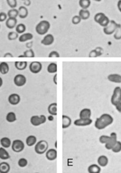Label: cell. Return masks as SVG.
<instances>
[{
  "mask_svg": "<svg viewBox=\"0 0 121 173\" xmlns=\"http://www.w3.org/2000/svg\"><path fill=\"white\" fill-rule=\"evenodd\" d=\"M115 109H116L117 111L119 113H121V102H119L118 104H117L116 105H115Z\"/></svg>",
  "mask_w": 121,
  "mask_h": 173,
  "instance_id": "cell-49",
  "label": "cell"
},
{
  "mask_svg": "<svg viewBox=\"0 0 121 173\" xmlns=\"http://www.w3.org/2000/svg\"><path fill=\"white\" fill-rule=\"evenodd\" d=\"M62 128L63 129L68 128L70 127L71 124V119L67 115H63L62 116Z\"/></svg>",
  "mask_w": 121,
  "mask_h": 173,
  "instance_id": "cell-21",
  "label": "cell"
},
{
  "mask_svg": "<svg viewBox=\"0 0 121 173\" xmlns=\"http://www.w3.org/2000/svg\"><path fill=\"white\" fill-rule=\"evenodd\" d=\"M21 101V97L17 94H11L8 97V102L11 105H18Z\"/></svg>",
  "mask_w": 121,
  "mask_h": 173,
  "instance_id": "cell-13",
  "label": "cell"
},
{
  "mask_svg": "<svg viewBox=\"0 0 121 173\" xmlns=\"http://www.w3.org/2000/svg\"><path fill=\"white\" fill-rule=\"evenodd\" d=\"M11 169L10 165L6 162H2L0 163V173H8Z\"/></svg>",
  "mask_w": 121,
  "mask_h": 173,
  "instance_id": "cell-28",
  "label": "cell"
},
{
  "mask_svg": "<svg viewBox=\"0 0 121 173\" xmlns=\"http://www.w3.org/2000/svg\"><path fill=\"white\" fill-rule=\"evenodd\" d=\"M47 72L50 74H56L57 72V64L56 62H52L47 67Z\"/></svg>",
  "mask_w": 121,
  "mask_h": 173,
  "instance_id": "cell-31",
  "label": "cell"
},
{
  "mask_svg": "<svg viewBox=\"0 0 121 173\" xmlns=\"http://www.w3.org/2000/svg\"><path fill=\"white\" fill-rule=\"evenodd\" d=\"M26 26L24 24L21 23L16 26V32H17L19 34H23L26 31Z\"/></svg>",
  "mask_w": 121,
  "mask_h": 173,
  "instance_id": "cell-35",
  "label": "cell"
},
{
  "mask_svg": "<svg viewBox=\"0 0 121 173\" xmlns=\"http://www.w3.org/2000/svg\"><path fill=\"white\" fill-rule=\"evenodd\" d=\"M42 69V65L40 62H32L29 65V70L32 74L39 73Z\"/></svg>",
  "mask_w": 121,
  "mask_h": 173,
  "instance_id": "cell-11",
  "label": "cell"
},
{
  "mask_svg": "<svg viewBox=\"0 0 121 173\" xmlns=\"http://www.w3.org/2000/svg\"><path fill=\"white\" fill-rule=\"evenodd\" d=\"M6 2L8 6L11 8H15L17 6V0H6Z\"/></svg>",
  "mask_w": 121,
  "mask_h": 173,
  "instance_id": "cell-42",
  "label": "cell"
},
{
  "mask_svg": "<svg viewBox=\"0 0 121 173\" xmlns=\"http://www.w3.org/2000/svg\"><path fill=\"white\" fill-rule=\"evenodd\" d=\"M93 1H96V2H100V1H101V0H93Z\"/></svg>",
  "mask_w": 121,
  "mask_h": 173,
  "instance_id": "cell-58",
  "label": "cell"
},
{
  "mask_svg": "<svg viewBox=\"0 0 121 173\" xmlns=\"http://www.w3.org/2000/svg\"><path fill=\"white\" fill-rule=\"evenodd\" d=\"M10 158V155L6 149L3 147L0 148V159L6 160Z\"/></svg>",
  "mask_w": 121,
  "mask_h": 173,
  "instance_id": "cell-30",
  "label": "cell"
},
{
  "mask_svg": "<svg viewBox=\"0 0 121 173\" xmlns=\"http://www.w3.org/2000/svg\"><path fill=\"white\" fill-rule=\"evenodd\" d=\"M53 82L56 85H57V74H56L54 75L53 78Z\"/></svg>",
  "mask_w": 121,
  "mask_h": 173,
  "instance_id": "cell-50",
  "label": "cell"
},
{
  "mask_svg": "<svg viewBox=\"0 0 121 173\" xmlns=\"http://www.w3.org/2000/svg\"><path fill=\"white\" fill-rule=\"evenodd\" d=\"M110 138V136H107V135H102L100 137V142L102 144H106L108 140Z\"/></svg>",
  "mask_w": 121,
  "mask_h": 173,
  "instance_id": "cell-43",
  "label": "cell"
},
{
  "mask_svg": "<svg viewBox=\"0 0 121 173\" xmlns=\"http://www.w3.org/2000/svg\"><path fill=\"white\" fill-rule=\"evenodd\" d=\"M48 148V143L45 140H41L35 145V152L38 154H42L46 153Z\"/></svg>",
  "mask_w": 121,
  "mask_h": 173,
  "instance_id": "cell-4",
  "label": "cell"
},
{
  "mask_svg": "<svg viewBox=\"0 0 121 173\" xmlns=\"http://www.w3.org/2000/svg\"><path fill=\"white\" fill-rule=\"evenodd\" d=\"M53 116L52 115H50L48 117V120L49 121H53Z\"/></svg>",
  "mask_w": 121,
  "mask_h": 173,
  "instance_id": "cell-55",
  "label": "cell"
},
{
  "mask_svg": "<svg viewBox=\"0 0 121 173\" xmlns=\"http://www.w3.org/2000/svg\"><path fill=\"white\" fill-rule=\"evenodd\" d=\"M108 158L107 156L104 155H101L98 158V163L101 167H105L108 164Z\"/></svg>",
  "mask_w": 121,
  "mask_h": 173,
  "instance_id": "cell-23",
  "label": "cell"
},
{
  "mask_svg": "<svg viewBox=\"0 0 121 173\" xmlns=\"http://www.w3.org/2000/svg\"><path fill=\"white\" fill-rule=\"evenodd\" d=\"M37 142V138L34 135H30V136L27 137V138L26 139V143L27 146L28 147H32L36 144Z\"/></svg>",
  "mask_w": 121,
  "mask_h": 173,
  "instance_id": "cell-25",
  "label": "cell"
},
{
  "mask_svg": "<svg viewBox=\"0 0 121 173\" xmlns=\"http://www.w3.org/2000/svg\"><path fill=\"white\" fill-rule=\"evenodd\" d=\"M117 8L119 11L121 13V0H119L117 2Z\"/></svg>",
  "mask_w": 121,
  "mask_h": 173,
  "instance_id": "cell-54",
  "label": "cell"
},
{
  "mask_svg": "<svg viewBox=\"0 0 121 173\" xmlns=\"http://www.w3.org/2000/svg\"><path fill=\"white\" fill-rule=\"evenodd\" d=\"M93 123V120L90 118H79L74 122V125L77 127L89 126Z\"/></svg>",
  "mask_w": 121,
  "mask_h": 173,
  "instance_id": "cell-10",
  "label": "cell"
},
{
  "mask_svg": "<svg viewBox=\"0 0 121 173\" xmlns=\"http://www.w3.org/2000/svg\"><path fill=\"white\" fill-rule=\"evenodd\" d=\"M11 148L13 151L16 153H20L23 151L25 148V144L21 139H15L13 142Z\"/></svg>",
  "mask_w": 121,
  "mask_h": 173,
  "instance_id": "cell-8",
  "label": "cell"
},
{
  "mask_svg": "<svg viewBox=\"0 0 121 173\" xmlns=\"http://www.w3.org/2000/svg\"><path fill=\"white\" fill-rule=\"evenodd\" d=\"M18 21L16 18H8L6 21V26L9 29H13L17 26Z\"/></svg>",
  "mask_w": 121,
  "mask_h": 173,
  "instance_id": "cell-17",
  "label": "cell"
},
{
  "mask_svg": "<svg viewBox=\"0 0 121 173\" xmlns=\"http://www.w3.org/2000/svg\"><path fill=\"white\" fill-rule=\"evenodd\" d=\"M117 134L115 132H112L110 135V138L108 140V142L105 144V148L111 150L114 147V146L115 144L117 142Z\"/></svg>",
  "mask_w": 121,
  "mask_h": 173,
  "instance_id": "cell-9",
  "label": "cell"
},
{
  "mask_svg": "<svg viewBox=\"0 0 121 173\" xmlns=\"http://www.w3.org/2000/svg\"><path fill=\"white\" fill-rule=\"evenodd\" d=\"M32 44H33V42H27V44H26V47H27V48H28V49H31V48L32 47Z\"/></svg>",
  "mask_w": 121,
  "mask_h": 173,
  "instance_id": "cell-53",
  "label": "cell"
},
{
  "mask_svg": "<svg viewBox=\"0 0 121 173\" xmlns=\"http://www.w3.org/2000/svg\"><path fill=\"white\" fill-rule=\"evenodd\" d=\"M114 153H117L121 151V142L119 141H117L116 143L114 146V147L111 149Z\"/></svg>",
  "mask_w": 121,
  "mask_h": 173,
  "instance_id": "cell-39",
  "label": "cell"
},
{
  "mask_svg": "<svg viewBox=\"0 0 121 173\" xmlns=\"http://www.w3.org/2000/svg\"><path fill=\"white\" fill-rule=\"evenodd\" d=\"M18 163L19 167H24L27 165V164H28V161H27V160L25 158H21L19 159Z\"/></svg>",
  "mask_w": 121,
  "mask_h": 173,
  "instance_id": "cell-41",
  "label": "cell"
},
{
  "mask_svg": "<svg viewBox=\"0 0 121 173\" xmlns=\"http://www.w3.org/2000/svg\"><path fill=\"white\" fill-rule=\"evenodd\" d=\"M109 81L115 84H121V75L117 74H109L107 76Z\"/></svg>",
  "mask_w": 121,
  "mask_h": 173,
  "instance_id": "cell-16",
  "label": "cell"
},
{
  "mask_svg": "<svg viewBox=\"0 0 121 173\" xmlns=\"http://www.w3.org/2000/svg\"><path fill=\"white\" fill-rule=\"evenodd\" d=\"M9 71V65L5 62L0 63V73L3 75L7 74Z\"/></svg>",
  "mask_w": 121,
  "mask_h": 173,
  "instance_id": "cell-29",
  "label": "cell"
},
{
  "mask_svg": "<svg viewBox=\"0 0 121 173\" xmlns=\"http://www.w3.org/2000/svg\"><path fill=\"white\" fill-rule=\"evenodd\" d=\"M89 57H98V54H97V52L96 51L95 49L92 50V51L90 52V54H89Z\"/></svg>",
  "mask_w": 121,
  "mask_h": 173,
  "instance_id": "cell-47",
  "label": "cell"
},
{
  "mask_svg": "<svg viewBox=\"0 0 121 173\" xmlns=\"http://www.w3.org/2000/svg\"><path fill=\"white\" fill-rule=\"evenodd\" d=\"M47 118L46 117L43 115H34L31 118L30 122L32 125L34 127L40 126L42 124L45 123L46 122Z\"/></svg>",
  "mask_w": 121,
  "mask_h": 173,
  "instance_id": "cell-6",
  "label": "cell"
},
{
  "mask_svg": "<svg viewBox=\"0 0 121 173\" xmlns=\"http://www.w3.org/2000/svg\"><path fill=\"white\" fill-rule=\"evenodd\" d=\"M101 171V167L100 165L93 164L90 165L88 168V171L90 173H100Z\"/></svg>",
  "mask_w": 121,
  "mask_h": 173,
  "instance_id": "cell-26",
  "label": "cell"
},
{
  "mask_svg": "<svg viewBox=\"0 0 121 173\" xmlns=\"http://www.w3.org/2000/svg\"><path fill=\"white\" fill-rule=\"evenodd\" d=\"M18 12H19V15L18 16L21 18V19H24L26 18L27 17V16H28V9L26 8V7L24 6H20L18 9Z\"/></svg>",
  "mask_w": 121,
  "mask_h": 173,
  "instance_id": "cell-20",
  "label": "cell"
},
{
  "mask_svg": "<svg viewBox=\"0 0 121 173\" xmlns=\"http://www.w3.org/2000/svg\"><path fill=\"white\" fill-rule=\"evenodd\" d=\"M24 55L25 57H35L34 52L32 49H29L24 51Z\"/></svg>",
  "mask_w": 121,
  "mask_h": 173,
  "instance_id": "cell-40",
  "label": "cell"
},
{
  "mask_svg": "<svg viewBox=\"0 0 121 173\" xmlns=\"http://www.w3.org/2000/svg\"><path fill=\"white\" fill-rule=\"evenodd\" d=\"M111 104L115 106L119 102H121V88L120 86H116L113 91L111 99Z\"/></svg>",
  "mask_w": 121,
  "mask_h": 173,
  "instance_id": "cell-7",
  "label": "cell"
},
{
  "mask_svg": "<svg viewBox=\"0 0 121 173\" xmlns=\"http://www.w3.org/2000/svg\"><path fill=\"white\" fill-rule=\"evenodd\" d=\"M48 57H60V54L58 52L53 51L49 53Z\"/></svg>",
  "mask_w": 121,
  "mask_h": 173,
  "instance_id": "cell-46",
  "label": "cell"
},
{
  "mask_svg": "<svg viewBox=\"0 0 121 173\" xmlns=\"http://www.w3.org/2000/svg\"><path fill=\"white\" fill-rule=\"evenodd\" d=\"M55 146H56V147L57 148V142H56V145H55Z\"/></svg>",
  "mask_w": 121,
  "mask_h": 173,
  "instance_id": "cell-59",
  "label": "cell"
},
{
  "mask_svg": "<svg viewBox=\"0 0 121 173\" xmlns=\"http://www.w3.org/2000/svg\"><path fill=\"white\" fill-rule=\"evenodd\" d=\"M13 56L11 53L7 52L4 55V57H13Z\"/></svg>",
  "mask_w": 121,
  "mask_h": 173,
  "instance_id": "cell-51",
  "label": "cell"
},
{
  "mask_svg": "<svg viewBox=\"0 0 121 173\" xmlns=\"http://www.w3.org/2000/svg\"><path fill=\"white\" fill-rule=\"evenodd\" d=\"M79 5L81 9H87L91 5V0H80Z\"/></svg>",
  "mask_w": 121,
  "mask_h": 173,
  "instance_id": "cell-34",
  "label": "cell"
},
{
  "mask_svg": "<svg viewBox=\"0 0 121 173\" xmlns=\"http://www.w3.org/2000/svg\"><path fill=\"white\" fill-rule=\"evenodd\" d=\"M3 84V80L1 77H0V88L1 87Z\"/></svg>",
  "mask_w": 121,
  "mask_h": 173,
  "instance_id": "cell-56",
  "label": "cell"
},
{
  "mask_svg": "<svg viewBox=\"0 0 121 173\" xmlns=\"http://www.w3.org/2000/svg\"><path fill=\"white\" fill-rule=\"evenodd\" d=\"M27 82V79L23 74L16 75L14 78V83L17 86H23Z\"/></svg>",
  "mask_w": 121,
  "mask_h": 173,
  "instance_id": "cell-12",
  "label": "cell"
},
{
  "mask_svg": "<svg viewBox=\"0 0 121 173\" xmlns=\"http://www.w3.org/2000/svg\"><path fill=\"white\" fill-rule=\"evenodd\" d=\"M113 121L114 118L111 115L108 114V113H104L96 119L95 123V127L98 129L101 130V129L111 125L113 123Z\"/></svg>",
  "mask_w": 121,
  "mask_h": 173,
  "instance_id": "cell-1",
  "label": "cell"
},
{
  "mask_svg": "<svg viewBox=\"0 0 121 173\" xmlns=\"http://www.w3.org/2000/svg\"><path fill=\"white\" fill-rule=\"evenodd\" d=\"M6 120L9 123H13L16 122V120H17V118H16V115L15 114V113L13 112H9L6 115Z\"/></svg>",
  "mask_w": 121,
  "mask_h": 173,
  "instance_id": "cell-33",
  "label": "cell"
},
{
  "mask_svg": "<svg viewBox=\"0 0 121 173\" xmlns=\"http://www.w3.org/2000/svg\"><path fill=\"white\" fill-rule=\"evenodd\" d=\"M31 3V2L30 0H25V1L24 2V5H26V6H30Z\"/></svg>",
  "mask_w": 121,
  "mask_h": 173,
  "instance_id": "cell-52",
  "label": "cell"
},
{
  "mask_svg": "<svg viewBox=\"0 0 121 173\" xmlns=\"http://www.w3.org/2000/svg\"><path fill=\"white\" fill-rule=\"evenodd\" d=\"M51 28V24L46 20L41 21L36 26V31L38 35H45Z\"/></svg>",
  "mask_w": 121,
  "mask_h": 173,
  "instance_id": "cell-2",
  "label": "cell"
},
{
  "mask_svg": "<svg viewBox=\"0 0 121 173\" xmlns=\"http://www.w3.org/2000/svg\"><path fill=\"white\" fill-rule=\"evenodd\" d=\"M46 158L48 161H54L57 158V151L56 149H50L46 151Z\"/></svg>",
  "mask_w": 121,
  "mask_h": 173,
  "instance_id": "cell-14",
  "label": "cell"
},
{
  "mask_svg": "<svg viewBox=\"0 0 121 173\" xmlns=\"http://www.w3.org/2000/svg\"><path fill=\"white\" fill-rule=\"evenodd\" d=\"M0 27H1V26H0Z\"/></svg>",
  "mask_w": 121,
  "mask_h": 173,
  "instance_id": "cell-60",
  "label": "cell"
},
{
  "mask_svg": "<svg viewBox=\"0 0 121 173\" xmlns=\"http://www.w3.org/2000/svg\"><path fill=\"white\" fill-rule=\"evenodd\" d=\"M8 19V14L4 12L0 13V22H4Z\"/></svg>",
  "mask_w": 121,
  "mask_h": 173,
  "instance_id": "cell-45",
  "label": "cell"
},
{
  "mask_svg": "<svg viewBox=\"0 0 121 173\" xmlns=\"http://www.w3.org/2000/svg\"><path fill=\"white\" fill-rule=\"evenodd\" d=\"M80 118H90L91 111L89 109H83L80 112Z\"/></svg>",
  "mask_w": 121,
  "mask_h": 173,
  "instance_id": "cell-22",
  "label": "cell"
},
{
  "mask_svg": "<svg viewBox=\"0 0 121 173\" xmlns=\"http://www.w3.org/2000/svg\"><path fill=\"white\" fill-rule=\"evenodd\" d=\"M78 15L82 20H87L90 17V12L88 9H81L80 10Z\"/></svg>",
  "mask_w": 121,
  "mask_h": 173,
  "instance_id": "cell-24",
  "label": "cell"
},
{
  "mask_svg": "<svg viewBox=\"0 0 121 173\" xmlns=\"http://www.w3.org/2000/svg\"><path fill=\"white\" fill-rule=\"evenodd\" d=\"M114 38L115 40L121 39V25L119 24L114 33Z\"/></svg>",
  "mask_w": 121,
  "mask_h": 173,
  "instance_id": "cell-37",
  "label": "cell"
},
{
  "mask_svg": "<svg viewBox=\"0 0 121 173\" xmlns=\"http://www.w3.org/2000/svg\"><path fill=\"white\" fill-rule=\"evenodd\" d=\"M18 57H25V56H24V55L23 54V55H21V56H18Z\"/></svg>",
  "mask_w": 121,
  "mask_h": 173,
  "instance_id": "cell-57",
  "label": "cell"
},
{
  "mask_svg": "<svg viewBox=\"0 0 121 173\" xmlns=\"http://www.w3.org/2000/svg\"><path fill=\"white\" fill-rule=\"evenodd\" d=\"M95 50H96V51L97 52V54H98V57H99V56H101V55L102 54V53H103V49H102L101 47H96V48L95 49Z\"/></svg>",
  "mask_w": 121,
  "mask_h": 173,
  "instance_id": "cell-48",
  "label": "cell"
},
{
  "mask_svg": "<svg viewBox=\"0 0 121 173\" xmlns=\"http://www.w3.org/2000/svg\"><path fill=\"white\" fill-rule=\"evenodd\" d=\"M1 145L4 148H8L11 146V141L8 137H3L0 139Z\"/></svg>",
  "mask_w": 121,
  "mask_h": 173,
  "instance_id": "cell-27",
  "label": "cell"
},
{
  "mask_svg": "<svg viewBox=\"0 0 121 173\" xmlns=\"http://www.w3.org/2000/svg\"><path fill=\"white\" fill-rule=\"evenodd\" d=\"M19 37V34L17 32L11 31L9 32L8 34V39L9 41H14L17 39Z\"/></svg>",
  "mask_w": 121,
  "mask_h": 173,
  "instance_id": "cell-38",
  "label": "cell"
},
{
  "mask_svg": "<svg viewBox=\"0 0 121 173\" xmlns=\"http://www.w3.org/2000/svg\"><path fill=\"white\" fill-rule=\"evenodd\" d=\"M15 67L19 71H24L27 66V62H15L14 63Z\"/></svg>",
  "mask_w": 121,
  "mask_h": 173,
  "instance_id": "cell-32",
  "label": "cell"
},
{
  "mask_svg": "<svg viewBox=\"0 0 121 173\" xmlns=\"http://www.w3.org/2000/svg\"><path fill=\"white\" fill-rule=\"evenodd\" d=\"M119 24H117L114 20H110V22L108 25L103 28L104 33L106 35H111L114 33Z\"/></svg>",
  "mask_w": 121,
  "mask_h": 173,
  "instance_id": "cell-5",
  "label": "cell"
},
{
  "mask_svg": "<svg viewBox=\"0 0 121 173\" xmlns=\"http://www.w3.org/2000/svg\"><path fill=\"white\" fill-rule=\"evenodd\" d=\"M33 39V34L30 32H26V33L22 34L19 37V41L21 42H24L28 41H31Z\"/></svg>",
  "mask_w": 121,
  "mask_h": 173,
  "instance_id": "cell-18",
  "label": "cell"
},
{
  "mask_svg": "<svg viewBox=\"0 0 121 173\" xmlns=\"http://www.w3.org/2000/svg\"><path fill=\"white\" fill-rule=\"evenodd\" d=\"M94 20L96 23L100 24L103 28L108 25L110 22V19L107 16L103 13H98L94 16Z\"/></svg>",
  "mask_w": 121,
  "mask_h": 173,
  "instance_id": "cell-3",
  "label": "cell"
},
{
  "mask_svg": "<svg viewBox=\"0 0 121 173\" xmlns=\"http://www.w3.org/2000/svg\"><path fill=\"white\" fill-rule=\"evenodd\" d=\"M7 14H8V16L9 18H16L19 15L18 9H16L15 8H12L11 9H10V10L8 11Z\"/></svg>",
  "mask_w": 121,
  "mask_h": 173,
  "instance_id": "cell-36",
  "label": "cell"
},
{
  "mask_svg": "<svg viewBox=\"0 0 121 173\" xmlns=\"http://www.w3.org/2000/svg\"><path fill=\"white\" fill-rule=\"evenodd\" d=\"M82 19H81V18L79 16V15H76V16H75L73 17L72 18V20H71V22H72V23L75 25H77L80 23Z\"/></svg>",
  "mask_w": 121,
  "mask_h": 173,
  "instance_id": "cell-44",
  "label": "cell"
},
{
  "mask_svg": "<svg viewBox=\"0 0 121 173\" xmlns=\"http://www.w3.org/2000/svg\"><path fill=\"white\" fill-rule=\"evenodd\" d=\"M54 42V37L51 34H48L44 36L43 39L41 41V44L44 46L52 45Z\"/></svg>",
  "mask_w": 121,
  "mask_h": 173,
  "instance_id": "cell-15",
  "label": "cell"
},
{
  "mask_svg": "<svg viewBox=\"0 0 121 173\" xmlns=\"http://www.w3.org/2000/svg\"><path fill=\"white\" fill-rule=\"evenodd\" d=\"M48 112L50 115L53 116H57V104L52 103L48 107Z\"/></svg>",
  "mask_w": 121,
  "mask_h": 173,
  "instance_id": "cell-19",
  "label": "cell"
}]
</instances>
